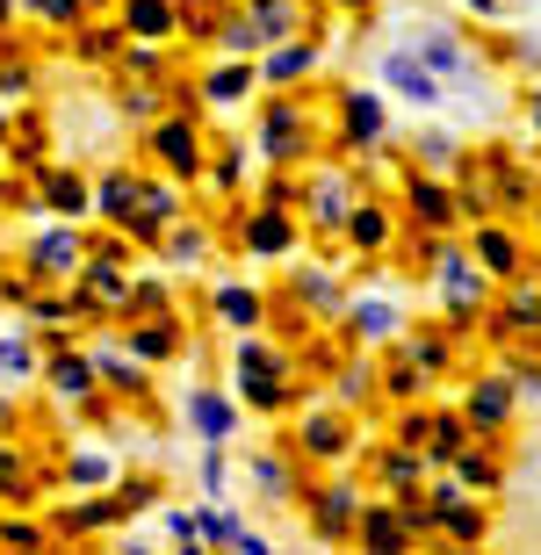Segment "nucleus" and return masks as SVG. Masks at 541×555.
I'll return each instance as SVG.
<instances>
[{"mask_svg":"<svg viewBox=\"0 0 541 555\" xmlns=\"http://www.w3.org/2000/svg\"><path fill=\"white\" fill-rule=\"evenodd\" d=\"M383 80L404 94V102H418V108H434L440 102V80H434V65H418V59H404V51H390L383 59Z\"/></svg>","mask_w":541,"mask_h":555,"instance_id":"1","label":"nucleus"},{"mask_svg":"<svg viewBox=\"0 0 541 555\" xmlns=\"http://www.w3.org/2000/svg\"><path fill=\"white\" fill-rule=\"evenodd\" d=\"M418 65H440V73H469V59H462L448 37H418Z\"/></svg>","mask_w":541,"mask_h":555,"instance_id":"2","label":"nucleus"}]
</instances>
